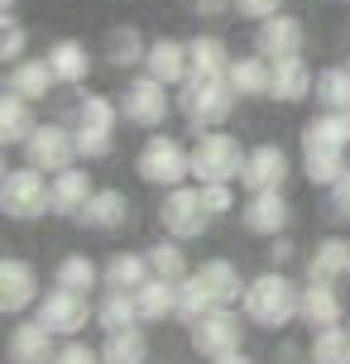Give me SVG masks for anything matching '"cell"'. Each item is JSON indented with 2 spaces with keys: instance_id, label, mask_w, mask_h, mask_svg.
<instances>
[{
  "instance_id": "cell-1",
  "label": "cell",
  "mask_w": 350,
  "mask_h": 364,
  "mask_svg": "<svg viewBox=\"0 0 350 364\" xmlns=\"http://www.w3.org/2000/svg\"><path fill=\"white\" fill-rule=\"evenodd\" d=\"M346 149H350V110H322L302 129V173L312 187H336L346 178Z\"/></svg>"
},
{
  "instance_id": "cell-2",
  "label": "cell",
  "mask_w": 350,
  "mask_h": 364,
  "mask_svg": "<svg viewBox=\"0 0 350 364\" xmlns=\"http://www.w3.org/2000/svg\"><path fill=\"white\" fill-rule=\"evenodd\" d=\"M240 307H245V321H255L264 331H283L293 321H302V288L283 269H269L259 278H250Z\"/></svg>"
},
{
  "instance_id": "cell-3",
  "label": "cell",
  "mask_w": 350,
  "mask_h": 364,
  "mask_svg": "<svg viewBox=\"0 0 350 364\" xmlns=\"http://www.w3.org/2000/svg\"><path fill=\"white\" fill-rule=\"evenodd\" d=\"M178 110H183L187 125L197 129H216L230 120V110H235V87H230V77H202L192 73L178 91Z\"/></svg>"
},
{
  "instance_id": "cell-4",
  "label": "cell",
  "mask_w": 350,
  "mask_h": 364,
  "mask_svg": "<svg viewBox=\"0 0 350 364\" xmlns=\"http://www.w3.org/2000/svg\"><path fill=\"white\" fill-rule=\"evenodd\" d=\"M0 211L10 220H38L53 211V178H43L38 168H15L0 182Z\"/></svg>"
},
{
  "instance_id": "cell-5",
  "label": "cell",
  "mask_w": 350,
  "mask_h": 364,
  "mask_svg": "<svg viewBox=\"0 0 350 364\" xmlns=\"http://www.w3.org/2000/svg\"><path fill=\"white\" fill-rule=\"evenodd\" d=\"M245 159H250V149H240L235 134L206 129L192 144V178L197 182H235L245 173Z\"/></svg>"
},
{
  "instance_id": "cell-6",
  "label": "cell",
  "mask_w": 350,
  "mask_h": 364,
  "mask_svg": "<svg viewBox=\"0 0 350 364\" xmlns=\"http://www.w3.org/2000/svg\"><path fill=\"white\" fill-rule=\"evenodd\" d=\"M134 168H139V178L149 187H164L168 192V187H183L192 178V149H183L173 134H149Z\"/></svg>"
},
{
  "instance_id": "cell-7",
  "label": "cell",
  "mask_w": 350,
  "mask_h": 364,
  "mask_svg": "<svg viewBox=\"0 0 350 364\" xmlns=\"http://www.w3.org/2000/svg\"><path fill=\"white\" fill-rule=\"evenodd\" d=\"M115 120H120V101H111V96H82V106H77V149H82V159H106L111 154Z\"/></svg>"
},
{
  "instance_id": "cell-8",
  "label": "cell",
  "mask_w": 350,
  "mask_h": 364,
  "mask_svg": "<svg viewBox=\"0 0 350 364\" xmlns=\"http://www.w3.org/2000/svg\"><path fill=\"white\" fill-rule=\"evenodd\" d=\"M211 220H216V216L206 211L202 187H168V192H164V206H159V225H164V235L197 240V235H206Z\"/></svg>"
},
{
  "instance_id": "cell-9",
  "label": "cell",
  "mask_w": 350,
  "mask_h": 364,
  "mask_svg": "<svg viewBox=\"0 0 350 364\" xmlns=\"http://www.w3.org/2000/svg\"><path fill=\"white\" fill-rule=\"evenodd\" d=\"M24 164L38 168V173H63V168H73L77 159H82V149H77V129L68 125H38L29 139H24Z\"/></svg>"
},
{
  "instance_id": "cell-10",
  "label": "cell",
  "mask_w": 350,
  "mask_h": 364,
  "mask_svg": "<svg viewBox=\"0 0 350 364\" xmlns=\"http://www.w3.org/2000/svg\"><path fill=\"white\" fill-rule=\"evenodd\" d=\"M187 336H192V350H197V355L221 360V355L240 350V341H245V321H240V311H230V307H211L206 316H197V321L187 326Z\"/></svg>"
},
{
  "instance_id": "cell-11",
  "label": "cell",
  "mask_w": 350,
  "mask_h": 364,
  "mask_svg": "<svg viewBox=\"0 0 350 364\" xmlns=\"http://www.w3.org/2000/svg\"><path fill=\"white\" fill-rule=\"evenodd\" d=\"M168 110H173V101H168V82H159V77H134L125 87V96H120V115H125L129 125L139 129H159L168 120Z\"/></svg>"
},
{
  "instance_id": "cell-12",
  "label": "cell",
  "mask_w": 350,
  "mask_h": 364,
  "mask_svg": "<svg viewBox=\"0 0 350 364\" xmlns=\"http://www.w3.org/2000/svg\"><path fill=\"white\" fill-rule=\"evenodd\" d=\"M38 321L53 336H77V331H87V321H96V307L87 302V292L53 288L48 297H38Z\"/></svg>"
},
{
  "instance_id": "cell-13",
  "label": "cell",
  "mask_w": 350,
  "mask_h": 364,
  "mask_svg": "<svg viewBox=\"0 0 350 364\" xmlns=\"http://www.w3.org/2000/svg\"><path fill=\"white\" fill-rule=\"evenodd\" d=\"M38 269L29 259H5L0 264V311L5 316H19V311L38 307Z\"/></svg>"
},
{
  "instance_id": "cell-14",
  "label": "cell",
  "mask_w": 350,
  "mask_h": 364,
  "mask_svg": "<svg viewBox=\"0 0 350 364\" xmlns=\"http://www.w3.org/2000/svg\"><path fill=\"white\" fill-rule=\"evenodd\" d=\"M288 173H293V164H288V154L278 144H255L250 159H245L240 182H245V192H283Z\"/></svg>"
},
{
  "instance_id": "cell-15",
  "label": "cell",
  "mask_w": 350,
  "mask_h": 364,
  "mask_svg": "<svg viewBox=\"0 0 350 364\" xmlns=\"http://www.w3.org/2000/svg\"><path fill=\"white\" fill-rule=\"evenodd\" d=\"M302 43H307V29H302V19H293V15H269V19H259V29H255V48H259V58H269V63L302 53Z\"/></svg>"
},
{
  "instance_id": "cell-16",
  "label": "cell",
  "mask_w": 350,
  "mask_h": 364,
  "mask_svg": "<svg viewBox=\"0 0 350 364\" xmlns=\"http://www.w3.org/2000/svg\"><path fill=\"white\" fill-rule=\"evenodd\" d=\"M288 201H283V192H250V201L240 206V220H245V230L250 235H269L278 240L283 230H288Z\"/></svg>"
},
{
  "instance_id": "cell-17",
  "label": "cell",
  "mask_w": 350,
  "mask_h": 364,
  "mask_svg": "<svg viewBox=\"0 0 350 364\" xmlns=\"http://www.w3.org/2000/svg\"><path fill=\"white\" fill-rule=\"evenodd\" d=\"M144 73L168 82V87H183L192 77V48L183 38H154L149 43V58H144Z\"/></svg>"
},
{
  "instance_id": "cell-18",
  "label": "cell",
  "mask_w": 350,
  "mask_h": 364,
  "mask_svg": "<svg viewBox=\"0 0 350 364\" xmlns=\"http://www.w3.org/2000/svg\"><path fill=\"white\" fill-rule=\"evenodd\" d=\"M269 96L283 101V106H297V101L317 96V73L307 68V58H302V53L278 58V63H274V91H269Z\"/></svg>"
},
{
  "instance_id": "cell-19",
  "label": "cell",
  "mask_w": 350,
  "mask_h": 364,
  "mask_svg": "<svg viewBox=\"0 0 350 364\" xmlns=\"http://www.w3.org/2000/svg\"><path fill=\"white\" fill-rule=\"evenodd\" d=\"M10 360L15 364H53L58 346H53V331L43 321H19L10 331Z\"/></svg>"
},
{
  "instance_id": "cell-20",
  "label": "cell",
  "mask_w": 350,
  "mask_h": 364,
  "mask_svg": "<svg viewBox=\"0 0 350 364\" xmlns=\"http://www.w3.org/2000/svg\"><path fill=\"white\" fill-rule=\"evenodd\" d=\"M341 316H346V307H341L336 283L307 278V288H302V321H307L312 331H327V326H341Z\"/></svg>"
},
{
  "instance_id": "cell-21",
  "label": "cell",
  "mask_w": 350,
  "mask_h": 364,
  "mask_svg": "<svg viewBox=\"0 0 350 364\" xmlns=\"http://www.w3.org/2000/svg\"><path fill=\"white\" fill-rule=\"evenodd\" d=\"M92 173L87 168H63L53 173V216H82L92 201Z\"/></svg>"
},
{
  "instance_id": "cell-22",
  "label": "cell",
  "mask_w": 350,
  "mask_h": 364,
  "mask_svg": "<svg viewBox=\"0 0 350 364\" xmlns=\"http://www.w3.org/2000/svg\"><path fill=\"white\" fill-rule=\"evenodd\" d=\"M82 225L87 230H120L129 220V197L125 192H115V187H96L92 201H87V211H82Z\"/></svg>"
},
{
  "instance_id": "cell-23",
  "label": "cell",
  "mask_w": 350,
  "mask_h": 364,
  "mask_svg": "<svg viewBox=\"0 0 350 364\" xmlns=\"http://www.w3.org/2000/svg\"><path fill=\"white\" fill-rule=\"evenodd\" d=\"M34 129H38L34 101H24L19 91L5 87V96H0V139H5V144H24Z\"/></svg>"
},
{
  "instance_id": "cell-24",
  "label": "cell",
  "mask_w": 350,
  "mask_h": 364,
  "mask_svg": "<svg viewBox=\"0 0 350 364\" xmlns=\"http://www.w3.org/2000/svg\"><path fill=\"white\" fill-rule=\"evenodd\" d=\"M101 278L111 292H139L154 278V269H149V255H111L101 264Z\"/></svg>"
},
{
  "instance_id": "cell-25",
  "label": "cell",
  "mask_w": 350,
  "mask_h": 364,
  "mask_svg": "<svg viewBox=\"0 0 350 364\" xmlns=\"http://www.w3.org/2000/svg\"><path fill=\"white\" fill-rule=\"evenodd\" d=\"M48 68H53V77L63 87H77V82H87V73H92V53L77 38H58L53 48H48Z\"/></svg>"
},
{
  "instance_id": "cell-26",
  "label": "cell",
  "mask_w": 350,
  "mask_h": 364,
  "mask_svg": "<svg viewBox=\"0 0 350 364\" xmlns=\"http://www.w3.org/2000/svg\"><path fill=\"white\" fill-rule=\"evenodd\" d=\"M5 87L19 91L24 101H43V96L58 87V77H53V68H48V58H24V63L10 68V82H5Z\"/></svg>"
},
{
  "instance_id": "cell-27",
  "label": "cell",
  "mask_w": 350,
  "mask_h": 364,
  "mask_svg": "<svg viewBox=\"0 0 350 364\" xmlns=\"http://www.w3.org/2000/svg\"><path fill=\"white\" fill-rule=\"evenodd\" d=\"M197 278H202L206 292L216 297V307L240 302V297H245V288H250V283H240V269L230 264V259H206L202 269H197Z\"/></svg>"
},
{
  "instance_id": "cell-28",
  "label": "cell",
  "mask_w": 350,
  "mask_h": 364,
  "mask_svg": "<svg viewBox=\"0 0 350 364\" xmlns=\"http://www.w3.org/2000/svg\"><path fill=\"white\" fill-rule=\"evenodd\" d=\"M346 273H350V240L327 235L312 250V259H307V278H317V283H336V278H346Z\"/></svg>"
},
{
  "instance_id": "cell-29",
  "label": "cell",
  "mask_w": 350,
  "mask_h": 364,
  "mask_svg": "<svg viewBox=\"0 0 350 364\" xmlns=\"http://www.w3.org/2000/svg\"><path fill=\"white\" fill-rule=\"evenodd\" d=\"M230 87H235V96H269L274 91V63L269 58H235L230 63Z\"/></svg>"
},
{
  "instance_id": "cell-30",
  "label": "cell",
  "mask_w": 350,
  "mask_h": 364,
  "mask_svg": "<svg viewBox=\"0 0 350 364\" xmlns=\"http://www.w3.org/2000/svg\"><path fill=\"white\" fill-rule=\"evenodd\" d=\"M134 307H139V321H168V316H178V283L149 278L144 288L134 292Z\"/></svg>"
},
{
  "instance_id": "cell-31",
  "label": "cell",
  "mask_w": 350,
  "mask_h": 364,
  "mask_svg": "<svg viewBox=\"0 0 350 364\" xmlns=\"http://www.w3.org/2000/svg\"><path fill=\"white\" fill-rule=\"evenodd\" d=\"M187 48H192V73H202V77H230V63H235V58H230V48H226L216 34H197Z\"/></svg>"
},
{
  "instance_id": "cell-32",
  "label": "cell",
  "mask_w": 350,
  "mask_h": 364,
  "mask_svg": "<svg viewBox=\"0 0 350 364\" xmlns=\"http://www.w3.org/2000/svg\"><path fill=\"white\" fill-rule=\"evenodd\" d=\"M149 360V341L139 326L129 331H111L106 346H101V364H144Z\"/></svg>"
},
{
  "instance_id": "cell-33",
  "label": "cell",
  "mask_w": 350,
  "mask_h": 364,
  "mask_svg": "<svg viewBox=\"0 0 350 364\" xmlns=\"http://www.w3.org/2000/svg\"><path fill=\"white\" fill-rule=\"evenodd\" d=\"M96 326L106 331H129L139 326V307H134V292H106L101 297V307H96Z\"/></svg>"
},
{
  "instance_id": "cell-34",
  "label": "cell",
  "mask_w": 350,
  "mask_h": 364,
  "mask_svg": "<svg viewBox=\"0 0 350 364\" xmlns=\"http://www.w3.org/2000/svg\"><path fill=\"white\" fill-rule=\"evenodd\" d=\"M106 53H111L115 68H134V63H144V58H149V43L139 38L134 24H115L111 34H106Z\"/></svg>"
},
{
  "instance_id": "cell-35",
  "label": "cell",
  "mask_w": 350,
  "mask_h": 364,
  "mask_svg": "<svg viewBox=\"0 0 350 364\" xmlns=\"http://www.w3.org/2000/svg\"><path fill=\"white\" fill-rule=\"evenodd\" d=\"M149 269H154V278H168V283H183L187 273V255H183V245L168 235V240H159L154 250H149Z\"/></svg>"
},
{
  "instance_id": "cell-36",
  "label": "cell",
  "mask_w": 350,
  "mask_h": 364,
  "mask_svg": "<svg viewBox=\"0 0 350 364\" xmlns=\"http://www.w3.org/2000/svg\"><path fill=\"white\" fill-rule=\"evenodd\" d=\"M53 283H58V288H73V292H92L96 283H106V278H101V269H96L87 255H68L63 264H58Z\"/></svg>"
},
{
  "instance_id": "cell-37",
  "label": "cell",
  "mask_w": 350,
  "mask_h": 364,
  "mask_svg": "<svg viewBox=\"0 0 350 364\" xmlns=\"http://www.w3.org/2000/svg\"><path fill=\"white\" fill-rule=\"evenodd\" d=\"M211 307H216V297L206 292V283L197 278V273H187L183 283H178V316L192 326V321H197V316H206Z\"/></svg>"
},
{
  "instance_id": "cell-38",
  "label": "cell",
  "mask_w": 350,
  "mask_h": 364,
  "mask_svg": "<svg viewBox=\"0 0 350 364\" xmlns=\"http://www.w3.org/2000/svg\"><path fill=\"white\" fill-rule=\"evenodd\" d=\"M317 101H322V110H350V68L317 73Z\"/></svg>"
},
{
  "instance_id": "cell-39",
  "label": "cell",
  "mask_w": 350,
  "mask_h": 364,
  "mask_svg": "<svg viewBox=\"0 0 350 364\" xmlns=\"http://www.w3.org/2000/svg\"><path fill=\"white\" fill-rule=\"evenodd\" d=\"M312 364H350V331L327 326L312 336Z\"/></svg>"
},
{
  "instance_id": "cell-40",
  "label": "cell",
  "mask_w": 350,
  "mask_h": 364,
  "mask_svg": "<svg viewBox=\"0 0 350 364\" xmlns=\"http://www.w3.org/2000/svg\"><path fill=\"white\" fill-rule=\"evenodd\" d=\"M24 43H29V34L15 24V15H5V24H0V58L5 63H24Z\"/></svg>"
},
{
  "instance_id": "cell-41",
  "label": "cell",
  "mask_w": 350,
  "mask_h": 364,
  "mask_svg": "<svg viewBox=\"0 0 350 364\" xmlns=\"http://www.w3.org/2000/svg\"><path fill=\"white\" fill-rule=\"evenodd\" d=\"M202 187V201L211 216H226L230 206H235V192H230V182H197Z\"/></svg>"
},
{
  "instance_id": "cell-42",
  "label": "cell",
  "mask_w": 350,
  "mask_h": 364,
  "mask_svg": "<svg viewBox=\"0 0 350 364\" xmlns=\"http://www.w3.org/2000/svg\"><path fill=\"white\" fill-rule=\"evenodd\" d=\"M53 364H101V350L82 346V341H68V346H58V360Z\"/></svg>"
},
{
  "instance_id": "cell-43",
  "label": "cell",
  "mask_w": 350,
  "mask_h": 364,
  "mask_svg": "<svg viewBox=\"0 0 350 364\" xmlns=\"http://www.w3.org/2000/svg\"><path fill=\"white\" fill-rule=\"evenodd\" d=\"M235 15H240V19H269V15H283V0H235Z\"/></svg>"
},
{
  "instance_id": "cell-44",
  "label": "cell",
  "mask_w": 350,
  "mask_h": 364,
  "mask_svg": "<svg viewBox=\"0 0 350 364\" xmlns=\"http://www.w3.org/2000/svg\"><path fill=\"white\" fill-rule=\"evenodd\" d=\"M332 211H336V220H350V168H346V178L332 187Z\"/></svg>"
},
{
  "instance_id": "cell-45",
  "label": "cell",
  "mask_w": 350,
  "mask_h": 364,
  "mask_svg": "<svg viewBox=\"0 0 350 364\" xmlns=\"http://www.w3.org/2000/svg\"><path fill=\"white\" fill-rule=\"evenodd\" d=\"M192 5H197V15H206V19H221V15L235 10V0H192Z\"/></svg>"
},
{
  "instance_id": "cell-46",
  "label": "cell",
  "mask_w": 350,
  "mask_h": 364,
  "mask_svg": "<svg viewBox=\"0 0 350 364\" xmlns=\"http://www.w3.org/2000/svg\"><path fill=\"white\" fill-rule=\"evenodd\" d=\"M269 259H274L278 269H283V264H288V259H293V245H288V240L278 235V240H274V245H269Z\"/></svg>"
},
{
  "instance_id": "cell-47",
  "label": "cell",
  "mask_w": 350,
  "mask_h": 364,
  "mask_svg": "<svg viewBox=\"0 0 350 364\" xmlns=\"http://www.w3.org/2000/svg\"><path fill=\"white\" fill-rule=\"evenodd\" d=\"M211 364H250V360H245L240 350H230V355H221V360H211Z\"/></svg>"
},
{
  "instance_id": "cell-48",
  "label": "cell",
  "mask_w": 350,
  "mask_h": 364,
  "mask_svg": "<svg viewBox=\"0 0 350 364\" xmlns=\"http://www.w3.org/2000/svg\"><path fill=\"white\" fill-rule=\"evenodd\" d=\"M10 10H15V0H0V15H10Z\"/></svg>"
},
{
  "instance_id": "cell-49",
  "label": "cell",
  "mask_w": 350,
  "mask_h": 364,
  "mask_svg": "<svg viewBox=\"0 0 350 364\" xmlns=\"http://www.w3.org/2000/svg\"><path fill=\"white\" fill-rule=\"evenodd\" d=\"M346 68H350V58H346Z\"/></svg>"
}]
</instances>
